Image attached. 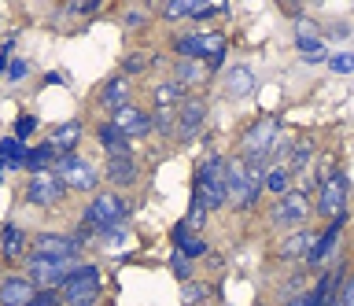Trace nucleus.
<instances>
[{
  "instance_id": "4be33fe9",
  "label": "nucleus",
  "mask_w": 354,
  "mask_h": 306,
  "mask_svg": "<svg viewBox=\"0 0 354 306\" xmlns=\"http://www.w3.org/2000/svg\"><path fill=\"white\" fill-rule=\"evenodd\" d=\"M210 78V67L199 59H174V82H181L185 89H199Z\"/></svg>"
},
{
  "instance_id": "9d476101",
  "label": "nucleus",
  "mask_w": 354,
  "mask_h": 306,
  "mask_svg": "<svg viewBox=\"0 0 354 306\" xmlns=\"http://www.w3.org/2000/svg\"><path fill=\"white\" fill-rule=\"evenodd\" d=\"M74 266H82V262L26 255V277H30L33 284H37V288H63V280L74 273Z\"/></svg>"
},
{
  "instance_id": "de8ad7c7",
  "label": "nucleus",
  "mask_w": 354,
  "mask_h": 306,
  "mask_svg": "<svg viewBox=\"0 0 354 306\" xmlns=\"http://www.w3.org/2000/svg\"><path fill=\"white\" fill-rule=\"evenodd\" d=\"M332 306H343V303H339V299H336V303H332Z\"/></svg>"
},
{
  "instance_id": "7ed1b4c3",
  "label": "nucleus",
  "mask_w": 354,
  "mask_h": 306,
  "mask_svg": "<svg viewBox=\"0 0 354 306\" xmlns=\"http://www.w3.org/2000/svg\"><path fill=\"white\" fill-rule=\"evenodd\" d=\"M277 137H281V118L277 115H262L240 133L236 140V155L240 159H270L277 151Z\"/></svg>"
},
{
  "instance_id": "c756f323",
  "label": "nucleus",
  "mask_w": 354,
  "mask_h": 306,
  "mask_svg": "<svg viewBox=\"0 0 354 306\" xmlns=\"http://www.w3.org/2000/svg\"><path fill=\"white\" fill-rule=\"evenodd\" d=\"M310 155H314V144L310 140H295L292 151H288V166H292V173H299L310 162Z\"/></svg>"
},
{
  "instance_id": "dca6fc26",
  "label": "nucleus",
  "mask_w": 354,
  "mask_h": 306,
  "mask_svg": "<svg viewBox=\"0 0 354 306\" xmlns=\"http://www.w3.org/2000/svg\"><path fill=\"white\" fill-rule=\"evenodd\" d=\"M317 236H321V233H314V229H295V233H288V236L281 240L277 258H284V262H299V258H303V262H306V255H310V251H314V244H317Z\"/></svg>"
},
{
  "instance_id": "473e14b6",
  "label": "nucleus",
  "mask_w": 354,
  "mask_h": 306,
  "mask_svg": "<svg viewBox=\"0 0 354 306\" xmlns=\"http://www.w3.org/2000/svg\"><path fill=\"white\" fill-rule=\"evenodd\" d=\"M196 8L199 4H192V0H170V4L162 8V19H170V23H174V19H192Z\"/></svg>"
},
{
  "instance_id": "2f4dec72",
  "label": "nucleus",
  "mask_w": 354,
  "mask_h": 306,
  "mask_svg": "<svg viewBox=\"0 0 354 306\" xmlns=\"http://www.w3.org/2000/svg\"><path fill=\"white\" fill-rule=\"evenodd\" d=\"M37 126H41V118H37V115H19V118H15V129H11V137L26 144V140L37 133Z\"/></svg>"
},
{
  "instance_id": "4468645a",
  "label": "nucleus",
  "mask_w": 354,
  "mask_h": 306,
  "mask_svg": "<svg viewBox=\"0 0 354 306\" xmlns=\"http://www.w3.org/2000/svg\"><path fill=\"white\" fill-rule=\"evenodd\" d=\"M343 225H347V214H343V218H336V222H328V229H325V233L317 236L314 251H310V255H306V266H310V269H321V266H325V262H328L332 255H336Z\"/></svg>"
},
{
  "instance_id": "ddd939ff",
  "label": "nucleus",
  "mask_w": 354,
  "mask_h": 306,
  "mask_svg": "<svg viewBox=\"0 0 354 306\" xmlns=\"http://www.w3.org/2000/svg\"><path fill=\"white\" fill-rule=\"evenodd\" d=\"M37 291L41 288L26 277V273H8L4 284H0V306H30Z\"/></svg>"
},
{
  "instance_id": "c9c22d12",
  "label": "nucleus",
  "mask_w": 354,
  "mask_h": 306,
  "mask_svg": "<svg viewBox=\"0 0 354 306\" xmlns=\"http://www.w3.org/2000/svg\"><path fill=\"white\" fill-rule=\"evenodd\" d=\"M30 306H63V295H59V288H41Z\"/></svg>"
},
{
  "instance_id": "f3484780",
  "label": "nucleus",
  "mask_w": 354,
  "mask_h": 306,
  "mask_svg": "<svg viewBox=\"0 0 354 306\" xmlns=\"http://www.w3.org/2000/svg\"><path fill=\"white\" fill-rule=\"evenodd\" d=\"M129 78L126 74H115V78H107L104 82V89H100V107H104V111L115 118L122 107H129Z\"/></svg>"
},
{
  "instance_id": "f8f14e48",
  "label": "nucleus",
  "mask_w": 354,
  "mask_h": 306,
  "mask_svg": "<svg viewBox=\"0 0 354 306\" xmlns=\"http://www.w3.org/2000/svg\"><path fill=\"white\" fill-rule=\"evenodd\" d=\"M137 178H140V162H137V155H107V162H104V181L107 184H115V192L118 189H133L137 184Z\"/></svg>"
},
{
  "instance_id": "39448f33",
  "label": "nucleus",
  "mask_w": 354,
  "mask_h": 306,
  "mask_svg": "<svg viewBox=\"0 0 354 306\" xmlns=\"http://www.w3.org/2000/svg\"><path fill=\"white\" fill-rule=\"evenodd\" d=\"M55 178H59L71 192H93L96 195L100 181H104V170H100L93 159L71 151V155H63L59 162H55Z\"/></svg>"
},
{
  "instance_id": "a211bd4d",
  "label": "nucleus",
  "mask_w": 354,
  "mask_h": 306,
  "mask_svg": "<svg viewBox=\"0 0 354 306\" xmlns=\"http://www.w3.org/2000/svg\"><path fill=\"white\" fill-rule=\"evenodd\" d=\"M185 100H188V89L181 82H174V78H166V82H159L151 89V107L155 111H181Z\"/></svg>"
},
{
  "instance_id": "49530a36",
  "label": "nucleus",
  "mask_w": 354,
  "mask_h": 306,
  "mask_svg": "<svg viewBox=\"0 0 354 306\" xmlns=\"http://www.w3.org/2000/svg\"><path fill=\"white\" fill-rule=\"evenodd\" d=\"M71 306H96V299H82V303H71Z\"/></svg>"
},
{
  "instance_id": "4c0bfd02",
  "label": "nucleus",
  "mask_w": 354,
  "mask_h": 306,
  "mask_svg": "<svg viewBox=\"0 0 354 306\" xmlns=\"http://www.w3.org/2000/svg\"><path fill=\"white\" fill-rule=\"evenodd\" d=\"M126 225H115V229H107V233H100L96 240H100V244H104V247H118V244H126Z\"/></svg>"
},
{
  "instance_id": "423d86ee",
  "label": "nucleus",
  "mask_w": 354,
  "mask_h": 306,
  "mask_svg": "<svg viewBox=\"0 0 354 306\" xmlns=\"http://www.w3.org/2000/svg\"><path fill=\"white\" fill-rule=\"evenodd\" d=\"M310 195L303 189H292L288 195L277 200V207L270 211V225L273 229H288V233H295V229H306V218H310Z\"/></svg>"
},
{
  "instance_id": "a18cd8bd",
  "label": "nucleus",
  "mask_w": 354,
  "mask_h": 306,
  "mask_svg": "<svg viewBox=\"0 0 354 306\" xmlns=\"http://www.w3.org/2000/svg\"><path fill=\"white\" fill-rule=\"evenodd\" d=\"M59 82H66L63 74H55V70H52V74H44V85H59Z\"/></svg>"
},
{
  "instance_id": "412c9836",
  "label": "nucleus",
  "mask_w": 354,
  "mask_h": 306,
  "mask_svg": "<svg viewBox=\"0 0 354 306\" xmlns=\"http://www.w3.org/2000/svg\"><path fill=\"white\" fill-rule=\"evenodd\" d=\"M30 244H33V236H26V229H22V225H15V222H8V225H4V236H0V251H4V258H8V262L22 258V255L30 251Z\"/></svg>"
},
{
  "instance_id": "58836bf2",
  "label": "nucleus",
  "mask_w": 354,
  "mask_h": 306,
  "mask_svg": "<svg viewBox=\"0 0 354 306\" xmlns=\"http://www.w3.org/2000/svg\"><path fill=\"white\" fill-rule=\"evenodd\" d=\"M177 251H185L188 258H199V255H207V240H203V236H188Z\"/></svg>"
},
{
  "instance_id": "c85d7f7f",
  "label": "nucleus",
  "mask_w": 354,
  "mask_h": 306,
  "mask_svg": "<svg viewBox=\"0 0 354 306\" xmlns=\"http://www.w3.org/2000/svg\"><path fill=\"white\" fill-rule=\"evenodd\" d=\"M151 63H155L151 52H129V56L122 59V74H126V78H133V74H144Z\"/></svg>"
},
{
  "instance_id": "1a4fd4ad",
  "label": "nucleus",
  "mask_w": 354,
  "mask_h": 306,
  "mask_svg": "<svg viewBox=\"0 0 354 306\" xmlns=\"http://www.w3.org/2000/svg\"><path fill=\"white\" fill-rule=\"evenodd\" d=\"M100 266L96 262H82V266H74V273L63 280V306H71V303H82V299H100Z\"/></svg>"
},
{
  "instance_id": "37998d69",
  "label": "nucleus",
  "mask_w": 354,
  "mask_h": 306,
  "mask_svg": "<svg viewBox=\"0 0 354 306\" xmlns=\"http://www.w3.org/2000/svg\"><path fill=\"white\" fill-rule=\"evenodd\" d=\"M221 12H225V8H218V4H199L192 19H199V23H207V19H214V15H221Z\"/></svg>"
},
{
  "instance_id": "a19ab883",
  "label": "nucleus",
  "mask_w": 354,
  "mask_h": 306,
  "mask_svg": "<svg viewBox=\"0 0 354 306\" xmlns=\"http://www.w3.org/2000/svg\"><path fill=\"white\" fill-rule=\"evenodd\" d=\"M144 23H148V12H122V26H129V30H140Z\"/></svg>"
},
{
  "instance_id": "ea45409f",
  "label": "nucleus",
  "mask_w": 354,
  "mask_h": 306,
  "mask_svg": "<svg viewBox=\"0 0 354 306\" xmlns=\"http://www.w3.org/2000/svg\"><path fill=\"white\" fill-rule=\"evenodd\" d=\"M4 74H8V82H22V78L30 74V63H26V59H11Z\"/></svg>"
},
{
  "instance_id": "b1692460",
  "label": "nucleus",
  "mask_w": 354,
  "mask_h": 306,
  "mask_svg": "<svg viewBox=\"0 0 354 306\" xmlns=\"http://www.w3.org/2000/svg\"><path fill=\"white\" fill-rule=\"evenodd\" d=\"M26 159H30V148L15 137H4L0 140V170L15 173V170H26Z\"/></svg>"
},
{
  "instance_id": "e433bc0d",
  "label": "nucleus",
  "mask_w": 354,
  "mask_h": 306,
  "mask_svg": "<svg viewBox=\"0 0 354 306\" xmlns=\"http://www.w3.org/2000/svg\"><path fill=\"white\" fill-rule=\"evenodd\" d=\"M284 306H328V303H325V295H317L314 288H310L303 295H295V299H284Z\"/></svg>"
},
{
  "instance_id": "9b49d317",
  "label": "nucleus",
  "mask_w": 354,
  "mask_h": 306,
  "mask_svg": "<svg viewBox=\"0 0 354 306\" xmlns=\"http://www.w3.org/2000/svg\"><path fill=\"white\" fill-rule=\"evenodd\" d=\"M203 126H207V100L203 96H188L181 104V111H177V140H181V144L196 140L203 133Z\"/></svg>"
},
{
  "instance_id": "7c9ffc66",
  "label": "nucleus",
  "mask_w": 354,
  "mask_h": 306,
  "mask_svg": "<svg viewBox=\"0 0 354 306\" xmlns=\"http://www.w3.org/2000/svg\"><path fill=\"white\" fill-rule=\"evenodd\" d=\"M170 273H174L181 284L192 280V258H188L185 251H177V247H174V255H170Z\"/></svg>"
},
{
  "instance_id": "6e6552de",
  "label": "nucleus",
  "mask_w": 354,
  "mask_h": 306,
  "mask_svg": "<svg viewBox=\"0 0 354 306\" xmlns=\"http://www.w3.org/2000/svg\"><path fill=\"white\" fill-rule=\"evenodd\" d=\"M66 184L55 178V170H48V173H30V181H26V203L30 207H41V211H55V207H63V200H66Z\"/></svg>"
},
{
  "instance_id": "f03ea898",
  "label": "nucleus",
  "mask_w": 354,
  "mask_h": 306,
  "mask_svg": "<svg viewBox=\"0 0 354 306\" xmlns=\"http://www.w3.org/2000/svg\"><path fill=\"white\" fill-rule=\"evenodd\" d=\"M192 192L203 195L210 211H221V207L229 203V181H225V159L218 155V151H210V155L196 166V178H192Z\"/></svg>"
},
{
  "instance_id": "c03bdc74",
  "label": "nucleus",
  "mask_w": 354,
  "mask_h": 306,
  "mask_svg": "<svg viewBox=\"0 0 354 306\" xmlns=\"http://www.w3.org/2000/svg\"><path fill=\"white\" fill-rule=\"evenodd\" d=\"M339 303H343V306H354V273L347 277V284H343V291H339Z\"/></svg>"
},
{
  "instance_id": "0eeeda50",
  "label": "nucleus",
  "mask_w": 354,
  "mask_h": 306,
  "mask_svg": "<svg viewBox=\"0 0 354 306\" xmlns=\"http://www.w3.org/2000/svg\"><path fill=\"white\" fill-rule=\"evenodd\" d=\"M82 247L85 240L77 233H37L30 244V255H41V258H71V262H82Z\"/></svg>"
},
{
  "instance_id": "cd10ccee",
  "label": "nucleus",
  "mask_w": 354,
  "mask_h": 306,
  "mask_svg": "<svg viewBox=\"0 0 354 306\" xmlns=\"http://www.w3.org/2000/svg\"><path fill=\"white\" fill-rule=\"evenodd\" d=\"M207 218H210V207L203 195H196L192 192V203H188V214H185V225L192 229V233H203V225H207Z\"/></svg>"
},
{
  "instance_id": "393cba45",
  "label": "nucleus",
  "mask_w": 354,
  "mask_h": 306,
  "mask_svg": "<svg viewBox=\"0 0 354 306\" xmlns=\"http://www.w3.org/2000/svg\"><path fill=\"white\" fill-rule=\"evenodd\" d=\"M82 133H85V126L77 122V118H71V122H63V126H55L52 133H48V140L55 148L63 151V155H71V151L77 148V140H82Z\"/></svg>"
},
{
  "instance_id": "20e7f679",
  "label": "nucleus",
  "mask_w": 354,
  "mask_h": 306,
  "mask_svg": "<svg viewBox=\"0 0 354 306\" xmlns=\"http://www.w3.org/2000/svg\"><path fill=\"white\" fill-rule=\"evenodd\" d=\"M347 195H351L347 173H343V170H321L314 214H317V218H325V222H336V218L347 214Z\"/></svg>"
},
{
  "instance_id": "f257e3e1",
  "label": "nucleus",
  "mask_w": 354,
  "mask_h": 306,
  "mask_svg": "<svg viewBox=\"0 0 354 306\" xmlns=\"http://www.w3.org/2000/svg\"><path fill=\"white\" fill-rule=\"evenodd\" d=\"M126 214H129V203L122 200V192H115V189L96 192L82 211V229L100 236V233H107V229H115V225H126Z\"/></svg>"
},
{
  "instance_id": "aec40b11",
  "label": "nucleus",
  "mask_w": 354,
  "mask_h": 306,
  "mask_svg": "<svg viewBox=\"0 0 354 306\" xmlns=\"http://www.w3.org/2000/svg\"><path fill=\"white\" fill-rule=\"evenodd\" d=\"M221 89H225L229 100H243V96L254 93V70L243 67V63H236V67H229L225 82H221Z\"/></svg>"
},
{
  "instance_id": "79ce46f5",
  "label": "nucleus",
  "mask_w": 354,
  "mask_h": 306,
  "mask_svg": "<svg viewBox=\"0 0 354 306\" xmlns=\"http://www.w3.org/2000/svg\"><path fill=\"white\" fill-rule=\"evenodd\" d=\"M100 12V0H88V4H71L66 15H96Z\"/></svg>"
},
{
  "instance_id": "6ab92c4d",
  "label": "nucleus",
  "mask_w": 354,
  "mask_h": 306,
  "mask_svg": "<svg viewBox=\"0 0 354 306\" xmlns=\"http://www.w3.org/2000/svg\"><path fill=\"white\" fill-rule=\"evenodd\" d=\"M96 140H100V148H104L107 155H129V151H133V148H129L133 140L115 126V118H107V122L96 126Z\"/></svg>"
},
{
  "instance_id": "72a5a7b5",
  "label": "nucleus",
  "mask_w": 354,
  "mask_h": 306,
  "mask_svg": "<svg viewBox=\"0 0 354 306\" xmlns=\"http://www.w3.org/2000/svg\"><path fill=\"white\" fill-rule=\"evenodd\" d=\"M207 295H210V288H207V284H196V280L181 284V303H185V306H196V303H203Z\"/></svg>"
},
{
  "instance_id": "f704fd0d",
  "label": "nucleus",
  "mask_w": 354,
  "mask_h": 306,
  "mask_svg": "<svg viewBox=\"0 0 354 306\" xmlns=\"http://www.w3.org/2000/svg\"><path fill=\"white\" fill-rule=\"evenodd\" d=\"M328 70L332 74H351L354 70V52H336V56H328Z\"/></svg>"
},
{
  "instance_id": "2eb2a0df",
  "label": "nucleus",
  "mask_w": 354,
  "mask_h": 306,
  "mask_svg": "<svg viewBox=\"0 0 354 306\" xmlns=\"http://www.w3.org/2000/svg\"><path fill=\"white\" fill-rule=\"evenodd\" d=\"M115 126L126 133L129 140H140V137H148V133H155V115H148L144 107H122V111L115 115Z\"/></svg>"
},
{
  "instance_id": "bb28decb",
  "label": "nucleus",
  "mask_w": 354,
  "mask_h": 306,
  "mask_svg": "<svg viewBox=\"0 0 354 306\" xmlns=\"http://www.w3.org/2000/svg\"><path fill=\"white\" fill-rule=\"evenodd\" d=\"M170 52L177 59H199L203 63V37H199V30L196 34H177L170 41Z\"/></svg>"
},
{
  "instance_id": "5701e85b",
  "label": "nucleus",
  "mask_w": 354,
  "mask_h": 306,
  "mask_svg": "<svg viewBox=\"0 0 354 306\" xmlns=\"http://www.w3.org/2000/svg\"><path fill=\"white\" fill-rule=\"evenodd\" d=\"M63 159V151L52 144V140H41V144H33L30 148V159H26V170L30 173H48L55 170V162Z\"/></svg>"
},
{
  "instance_id": "a878e982",
  "label": "nucleus",
  "mask_w": 354,
  "mask_h": 306,
  "mask_svg": "<svg viewBox=\"0 0 354 306\" xmlns=\"http://www.w3.org/2000/svg\"><path fill=\"white\" fill-rule=\"evenodd\" d=\"M292 178H295V173H292V166H288V162H273L270 173H266V192L281 200V195L292 192Z\"/></svg>"
}]
</instances>
